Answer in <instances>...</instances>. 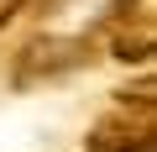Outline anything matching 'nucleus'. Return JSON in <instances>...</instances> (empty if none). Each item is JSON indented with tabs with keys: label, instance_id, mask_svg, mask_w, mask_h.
Masks as SVG:
<instances>
[{
	"label": "nucleus",
	"instance_id": "obj_1",
	"mask_svg": "<svg viewBox=\"0 0 157 152\" xmlns=\"http://www.w3.org/2000/svg\"><path fill=\"white\" fill-rule=\"evenodd\" d=\"M152 79H141L136 89H115L110 110L94 121L89 131V152H152Z\"/></svg>",
	"mask_w": 157,
	"mask_h": 152
},
{
	"label": "nucleus",
	"instance_id": "obj_2",
	"mask_svg": "<svg viewBox=\"0 0 157 152\" xmlns=\"http://www.w3.org/2000/svg\"><path fill=\"white\" fill-rule=\"evenodd\" d=\"M100 53V42L84 32V37H63V32H42L32 42H21L16 53V89H32V84H47V79H68V73L89 68Z\"/></svg>",
	"mask_w": 157,
	"mask_h": 152
},
{
	"label": "nucleus",
	"instance_id": "obj_3",
	"mask_svg": "<svg viewBox=\"0 0 157 152\" xmlns=\"http://www.w3.org/2000/svg\"><path fill=\"white\" fill-rule=\"evenodd\" d=\"M105 37H110V58H121V63H152V47H157L152 21H115V26H105Z\"/></svg>",
	"mask_w": 157,
	"mask_h": 152
},
{
	"label": "nucleus",
	"instance_id": "obj_4",
	"mask_svg": "<svg viewBox=\"0 0 157 152\" xmlns=\"http://www.w3.org/2000/svg\"><path fill=\"white\" fill-rule=\"evenodd\" d=\"M16 11H26V0H0V26H6Z\"/></svg>",
	"mask_w": 157,
	"mask_h": 152
},
{
	"label": "nucleus",
	"instance_id": "obj_5",
	"mask_svg": "<svg viewBox=\"0 0 157 152\" xmlns=\"http://www.w3.org/2000/svg\"><path fill=\"white\" fill-rule=\"evenodd\" d=\"M26 6H37L42 16H52V11H63V6H68V0H26Z\"/></svg>",
	"mask_w": 157,
	"mask_h": 152
}]
</instances>
